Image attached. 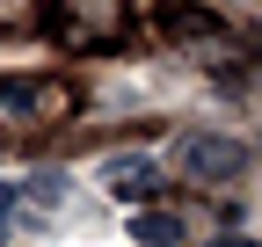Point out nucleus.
I'll use <instances>...</instances> for the list:
<instances>
[{"label": "nucleus", "mask_w": 262, "mask_h": 247, "mask_svg": "<svg viewBox=\"0 0 262 247\" xmlns=\"http://www.w3.org/2000/svg\"><path fill=\"white\" fill-rule=\"evenodd\" d=\"M102 189H110L117 204H124V196L146 204V196L160 189V182H153V160H146V153H117V160H102Z\"/></svg>", "instance_id": "20e7f679"}, {"label": "nucleus", "mask_w": 262, "mask_h": 247, "mask_svg": "<svg viewBox=\"0 0 262 247\" xmlns=\"http://www.w3.org/2000/svg\"><path fill=\"white\" fill-rule=\"evenodd\" d=\"M168 160H175V175H182V182L226 189V182H241V167H248V145H241V138H226V131H182Z\"/></svg>", "instance_id": "f03ea898"}, {"label": "nucleus", "mask_w": 262, "mask_h": 247, "mask_svg": "<svg viewBox=\"0 0 262 247\" xmlns=\"http://www.w3.org/2000/svg\"><path fill=\"white\" fill-rule=\"evenodd\" d=\"M44 37L66 51H110L124 37V0H44Z\"/></svg>", "instance_id": "f257e3e1"}, {"label": "nucleus", "mask_w": 262, "mask_h": 247, "mask_svg": "<svg viewBox=\"0 0 262 247\" xmlns=\"http://www.w3.org/2000/svg\"><path fill=\"white\" fill-rule=\"evenodd\" d=\"M204 247H262V240H241V233H219V240H204Z\"/></svg>", "instance_id": "6e6552de"}, {"label": "nucleus", "mask_w": 262, "mask_h": 247, "mask_svg": "<svg viewBox=\"0 0 262 247\" xmlns=\"http://www.w3.org/2000/svg\"><path fill=\"white\" fill-rule=\"evenodd\" d=\"M160 29L168 37H219V15H204L196 0H160Z\"/></svg>", "instance_id": "39448f33"}, {"label": "nucleus", "mask_w": 262, "mask_h": 247, "mask_svg": "<svg viewBox=\"0 0 262 247\" xmlns=\"http://www.w3.org/2000/svg\"><path fill=\"white\" fill-rule=\"evenodd\" d=\"M131 240H146V247H175V240H182V218H175V211H139V218H131Z\"/></svg>", "instance_id": "423d86ee"}, {"label": "nucleus", "mask_w": 262, "mask_h": 247, "mask_svg": "<svg viewBox=\"0 0 262 247\" xmlns=\"http://www.w3.org/2000/svg\"><path fill=\"white\" fill-rule=\"evenodd\" d=\"M73 109V87L66 80H22V73H8L0 80V124H51V116H66Z\"/></svg>", "instance_id": "7ed1b4c3"}, {"label": "nucleus", "mask_w": 262, "mask_h": 247, "mask_svg": "<svg viewBox=\"0 0 262 247\" xmlns=\"http://www.w3.org/2000/svg\"><path fill=\"white\" fill-rule=\"evenodd\" d=\"M0 218H8V226L22 218V189H15V182H0Z\"/></svg>", "instance_id": "0eeeda50"}]
</instances>
